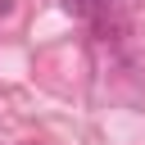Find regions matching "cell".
Segmentation results:
<instances>
[{
  "label": "cell",
  "mask_w": 145,
  "mask_h": 145,
  "mask_svg": "<svg viewBox=\"0 0 145 145\" xmlns=\"http://www.w3.org/2000/svg\"><path fill=\"white\" fill-rule=\"evenodd\" d=\"M63 5H68V14H77V18H100L109 0H63Z\"/></svg>",
  "instance_id": "6da1fadb"
}]
</instances>
